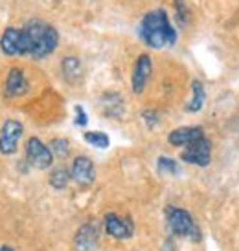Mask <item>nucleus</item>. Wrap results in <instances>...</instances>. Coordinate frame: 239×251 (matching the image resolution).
<instances>
[{
	"mask_svg": "<svg viewBox=\"0 0 239 251\" xmlns=\"http://www.w3.org/2000/svg\"><path fill=\"white\" fill-rule=\"evenodd\" d=\"M50 149H52V152L56 154L57 158H61V160H64V158L70 154V143H68V140H64V138L52 140L50 141Z\"/></svg>",
	"mask_w": 239,
	"mask_h": 251,
	"instance_id": "nucleus-20",
	"label": "nucleus"
},
{
	"mask_svg": "<svg viewBox=\"0 0 239 251\" xmlns=\"http://www.w3.org/2000/svg\"><path fill=\"white\" fill-rule=\"evenodd\" d=\"M28 92V81L21 68H11L7 72L6 84H4V96L6 98H19Z\"/></svg>",
	"mask_w": 239,
	"mask_h": 251,
	"instance_id": "nucleus-12",
	"label": "nucleus"
},
{
	"mask_svg": "<svg viewBox=\"0 0 239 251\" xmlns=\"http://www.w3.org/2000/svg\"><path fill=\"white\" fill-rule=\"evenodd\" d=\"M180 160L190 163V165L208 167L211 161V141L204 136L201 140L190 143L182 151V154H180Z\"/></svg>",
	"mask_w": 239,
	"mask_h": 251,
	"instance_id": "nucleus-6",
	"label": "nucleus"
},
{
	"mask_svg": "<svg viewBox=\"0 0 239 251\" xmlns=\"http://www.w3.org/2000/svg\"><path fill=\"white\" fill-rule=\"evenodd\" d=\"M175 13H177V22L179 26L184 28L188 21H190V11H188V6L184 0H175Z\"/></svg>",
	"mask_w": 239,
	"mask_h": 251,
	"instance_id": "nucleus-21",
	"label": "nucleus"
},
{
	"mask_svg": "<svg viewBox=\"0 0 239 251\" xmlns=\"http://www.w3.org/2000/svg\"><path fill=\"white\" fill-rule=\"evenodd\" d=\"M24 134V126L17 119H6L0 126V154L11 156L19 149V140Z\"/></svg>",
	"mask_w": 239,
	"mask_h": 251,
	"instance_id": "nucleus-5",
	"label": "nucleus"
},
{
	"mask_svg": "<svg viewBox=\"0 0 239 251\" xmlns=\"http://www.w3.org/2000/svg\"><path fill=\"white\" fill-rule=\"evenodd\" d=\"M138 37L149 48L162 50L177 42V29L173 28L166 9H153L142 17L138 24Z\"/></svg>",
	"mask_w": 239,
	"mask_h": 251,
	"instance_id": "nucleus-2",
	"label": "nucleus"
},
{
	"mask_svg": "<svg viewBox=\"0 0 239 251\" xmlns=\"http://www.w3.org/2000/svg\"><path fill=\"white\" fill-rule=\"evenodd\" d=\"M204 103H206V88H204L203 81L193 79L191 81V99L184 105V112L197 114L204 108Z\"/></svg>",
	"mask_w": 239,
	"mask_h": 251,
	"instance_id": "nucleus-14",
	"label": "nucleus"
},
{
	"mask_svg": "<svg viewBox=\"0 0 239 251\" xmlns=\"http://www.w3.org/2000/svg\"><path fill=\"white\" fill-rule=\"evenodd\" d=\"M21 41H22V29L19 28H6L0 37V50L2 53L13 57L21 55Z\"/></svg>",
	"mask_w": 239,
	"mask_h": 251,
	"instance_id": "nucleus-13",
	"label": "nucleus"
},
{
	"mask_svg": "<svg viewBox=\"0 0 239 251\" xmlns=\"http://www.w3.org/2000/svg\"><path fill=\"white\" fill-rule=\"evenodd\" d=\"M101 110H103V114H105L107 118L120 119L121 116H123V110H125L121 96L116 94V92L105 94V96L101 98Z\"/></svg>",
	"mask_w": 239,
	"mask_h": 251,
	"instance_id": "nucleus-15",
	"label": "nucleus"
},
{
	"mask_svg": "<svg viewBox=\"0 0 239 251\" xmlns=\"http://www.w3.org/2000/svg\"><path fill=\"white\" fill-rule=\"evenodd\" d=\"M72 180V175L70 171L66 167H56L52 173H50V178H48V183L52 189H56V191H63L66 185H68V181Z\"/></svg>",
	"mask_w": 239,
	"mask_h": 251,
	"instance_id": "nucleus-16",
	"label": "nucleus"
},
{
	"mask_svg": "<svg viewBox=\"0 0 239 251\" xmlns=\"http://www.w3.org/2000/svg\"><path fill=\"white\" fill-rule=\"evenodd\" d=\"M70 175H72V180L76 181L78 185L89 187L96 180V169H94V163H92V160L89 156H78L76 160L72 161Z\"/></svg>",
	"mask_w": 239,
	"mask_h": 251,
	"instance_id": "nucleus-9",
	"label": "nucleus"
},
{
	"mask_svg": "<svg viewBox=\"0 0 239 251\" xmlns=\"http://www.w3.org/2000/svg\"><path fill=\"white\" fill-rule=\"evenodd\" d=\"M0 251H13V248H11V246H0Z\"/></svg>",
	"mask_w": 239,
	"mask_h": 251,
	"instance_id": "nucleus-25",
	"label": "nucleus"
},
{
	"mask_svg": "<svg viewBox=\"0 0 239 251\" xmlns=\"http://www.w3.org/2000/svg\"><path fill=\"white\" fill-rule=\"evenodd\" d=\"M83 140L87 141L89 145L96 147V149H107V147L111 145L109 136H107L105 132H101V130H89V132H85Z\"/></svg>",
	"mask_w": 239,
	"mask_h": 251,
	"instance_id": "nucleus-19",
	"label": "nucleus"
},
{
	"mask_svg": "<svg viewBox=\"0 0 239 251\" xmlns=\"http://www.w3.org/2000/svg\"><path fill=\"white\" fill-rule=\"evenodd\" d=\"M26 161L30 167L37 171H46L54 163V152L48 145H44L39 138H30L26 141Z\"/></svg>",
	"mask_w": 239,
	"mask_h": 251,
	"instance_id": "nucleus-4",
	"label": "nucleus"
},
{
	"mask_svg": "<svg viewBox=\"0 0 239 251\" xmlns=\"http://www.w3.org/2000/svg\"><path fill=\"white\" fill-rule=\"evenodd\" d=\"M103 226H105L107 235L116 238V240H127V238L133 237L134 233L133 220L127 216L116 215V213H107L103 218Z\"/></svg>",
	"mask_w": 239,
	"mask_h": 251,
	"instance_id": "nucleus-7",
	"label": "nucleus"
},
{
	"mask_svg": "<svg viewBox=\"0 0 239 251\" xmlns=\"http://www.w3.org/2000/svg\"><path fill=\"white\" fill-rule=\"evenodd\" d=\"M151 72H153V63L148 53H142L136 57L133 66V75H131V86H133L134 94H142L148 86L149 79H151Z\"/></svg>",
	"mask_w": 239,
	"mask_h": 251,
	"instance_id": "nucleus-8",
	"label": "nucleus"
},
{
	"mask_svg": "<svg viewBox=\"0 0 239 251\" xmlns=\"http://www.w3.org/2000/svg\"><path fill=\"white\" fill-rule=\"evenodd\" d=\"M76 125L78 126H87V123H89V118H87V112H85V108L81 105H76Z\"/></svg>",
	"mask_w": 239,
	"mask_h": 251,
	"instance_id": "nucleus-23",
	"label": "nucleus"
},
{
	"mask_svg": "<svg viewBox=\"0 0 239 251\" xmlns=\"http://www.w3.org/2000/svg\"><path fill=\"white\" fill-rule=\"evenodd\" d=\"M61 70H63L64 77L68 79V81H76L79 75H81V63H79L78 57L74 55H68L63 59V63H61Z\"/></svg>",
	"mask_w": 239,
	"mask_h": 251,
	"instance_id": "nucleus-17",
	"label": "nucleus"
},
{
	"mask_svg": "<svg viewBox=\"0 0 239 251\" xmlns=\"http://www.w3.org/2000/svg\"><path fill=\"white\" fill-rule=\"evenodd\" d=\"M99 244V226L96 222H87L78 229L74 237L76 251H94Z\"/></svg>",
	"mask_w": 239,
	"mask_h": 251,
	"instance_id": "nucleus-10",
	"label": "nucleus"
},
{
	"mask_svg": "<svg viewBox=\"0 0 239 251\" xmlns=\"http://www.w3.org/2000/svg\"><path fill=\"white\" fill-rule=\"evenodd\" d=\"M166 224H168V229L171 231V235H175V237L188 238L193 242L201 240V227L195 224L193 216L186 209L168 205L166 207Z\"/></svg>",
	"mask_w": 239,
	"mask_h": 251,
	"instance_id": "nucleus-3",
	"label": "nucleus"
},
{
	"mask_svg": "<svg viewBox=\"0 0 239 251\" xmlns=\"http://www.w3.org/2000/svg\"><path fill=\"white\" fill-rule=\"evenodd\" d=\"M162 251H175V244L171 242V238H168V240L164 242V246H162Z\"/></svg>",
	"mask_w": 239,
	"mask_h": 251,
	"instance_id": "nucleus-24",
	"label": "nucleus"
},
{
	"mask_svg": "<svg viewBox=\"0 0 239 251\" xmlns=\"http://www.w3.org/2000/svg\"><path fill=\"white\" fill-rule=\"evenodd\" d=\"M59 46L57 29L44 21H30L22 28L21 55H30L35 61L52 55Z\"/></svg>",
	"mask_w": 239,
	"mask_h": 251,
	"instance_id": "nucleus-1",
	"label": "nucleus"
},
{
	"mask_svg": "<svg viewBox=\"0 0 239 251\" xmlns=\"http://www.w3.org/2000/svg\"><path fill=\"white\" fill-rule=\"evenodd\" d=\"M156 171H158V175H162V176H179L180 175V165H179V161H175L173 158L160 156V158L156 160Z\"/></svg>",
	"mask_w": 239,
	"mask_h": 251,
	"instance_id": "nucleus-18",
	"label": "nucleus"
},
{
	"mask_svg": "<svg viewBox=\"0 0 239 251\" xmlns=\"http://www.w3.org/2000/svg\"><path fill=\"white\" fill-rule=\"evenodd\" d=\"M201 138H204V130L201 126H180L168 134V143L173 147H188Z\"/></svg>",
	"mask_w": 239,
	"mask_h": 251,
	"instance_id": "nucleus-11",
	"label": "nucleus"
},
{
	"mask_svg": "<svg viewBox=\"0 0 239 251\" xmlns=\"http://www.w3.org/2000/svg\"><path fill=\"white\" fill-rule=\"evenodd\" d=\"M142 119H144V123H146L148 128H155V126L158 125V121H160L158 112L153 110V108H148V110L142 112Z\"/></svg>",
	"mask_w": 239,
	"mask_h": 251,
	"instance_id": "nucleus-22",
	"label": "nucleus"
}]
</instances>
